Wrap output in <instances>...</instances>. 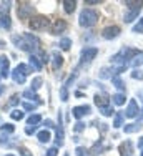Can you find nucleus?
Here are the masks:
<instances>
[{
    "instance_id": "36",
    "label": "nucleus",
    "mask_w": 143,
    "mask_h": 156,
    "mask_svg": "<svg viewBox=\"0 0 143 156\" xmlns=\"http://www.w3.org/2000/svg\"><path fill=\"white\" fill-rule=\"evenodd\" d=\"M24 96H25V98H33V100H37V101L40 103V98L35 95V91H33V90H27V91L24 93Z\"/></svg>"
},
{
    "instance_id": "24",
    "label": "nucleus",
    "mask_w": 143,
    "mask_h": 156,
    "mask_svg": "<svg viewBox=\"0 0 143 156\" xmlns=\"http://www.w3.org/2000/svg\"><path fill=\"white\" fill-rule=\"evenodd\" d=\"M112 83L115 85L116 88H118V90H123V88H125V81L122 80V78H120L118 75H115V76H112Z\"/></svg>"
},
{
    "instance_id": "33",
    "label": "nucleus",
    "mask_w": 143,
    "mask_h": 156,
    "mask_svg": "<svg viewBox=\"0 0 143 156\" xmlns=\"http://www.w3.org/2000/svg\"><path fill=\"white\" fill-rule=\"evenodd\" d=\"M0 129H2V133H13L15 131V126L12 123H3L0 126Z\"/></svg>"
},
{
    "instance_id": "35",
    "label": "nucleus",
    "mask_w": 143,
    "mask_h": 156,
    "mask_svg": "<svg viewBox=\"0 0 143 156\" xmlns=\"http://www.w3.org/2000/svg\"><path fill=\"white\" fill-rule=\"evenodd\" d=\"M131 78H135V80H143V72L140 68H135L133 72H131Z\"/></svg>"
},
{
    "instance_id": "43",
    "label": "nucleus",
    "mask_w": 143,
    "mask_h": 156,
    "mask_svg": "<svg viewBox=\"0 0 143 156\" xmlns=\"http://www.w3.org/2000/svg\"><path fill=\"white\" fill-rule=\"evenodd\" d=\"M18 100H20V98H18V95H12V98H10V101H9V105H17Z\"/></svg>"
},
{
    "instance_id": "23",
    "label": "nucleus",
    "mask_w": 143,
    "mask_h": 156,
    "mask_svg": "<svg viewBox=\"0 0 143 156\" xmlns=\"http://www.w3.org/2000/svg\"><path fill=\"white\" fill-rule=\"evenodd\" d=\"M40 121H42V116L35 113V115H30V116H28L27 123H28V126H35V125H38Z\"/></svg>"
},
{
    "instance_id": "26",
    "label": "nucleus",
    "mask_w": 143,
    "mask_h": 156,
    "mask_svg": "<svg viewBox=\"0 0 143 156\" xmlns=\"http://www.w3.org/2000/svg\"><path fill=\"white\" fill-rule=\"evenodd\" d=\"M10 25H12V22H10L9 15H2V17H0V27H2V28H7V30H9Z\"/></svg>"
},
{
    "instance_id": "54",
    "label": "nucleus",
    "mask_w": 143,
    "mask_h": 156,
    "mask_svg": "<svg viewBox=\"0 0 143 156\" xmlns=\"http://www.w3.org/2000/svg\"><path fill=\"white\" fill-rule=\"evenodd\" d=\"M140 22H141V23H143V18H141V20H140Z\"/></svg>"
},
{
    "instance_id": "39",
    "label": "nucleus",
    "mask_w": 143,
    "mask_h": 156,
    "mask_svg": "<svg viewBox=\"0 0 143 156\" xmlns=\"http://www.w3.org/2000/svg\"><path fill=\"white\" fill-rule=\"evenodd\" d=\"M133 32L135 33H143V23H141V22H138V23L133 27Z\"/></svg>"
},
{
    "instance_id": "42",
    "label": "nucleus",
    "mask_w": 143,
    "mask_h": 156,
    "mask_svg": "<svg viewBox=\"0 0 143 156\" xmlns=\"http://www.w3.org/2000/svg\"><path fill=\"white\" fill-rule=\"evenodd\" d=\"M57 153H58V148L55 146V148H50V150L47 151V156H57Z\"/></svg>"
},
{
    "instance_id": "1",
    "label": "nucleus",
    "mask_w": 143,
    "mask_h": 156,
    "mask_svg": "<svg viewBox=\"0 0 143 156\" xmlns=\"http://www.w3.org/2000/svg\"><path fill=\"white\" fill-rule=\"evenodd\" d=\"M78 22H80L82 27L88 28V27H93V25L98 22V13L95 12V10L92 9H83L80 13V18H78Z\"/></svg>"
},
{
    "instance_id": "49",
    "label": "nucleus",
    "mask_w": 143,
    "mask_h": 156,
    "mask_svg": "<svg viewBox=\"0 0 143 156\" xmlns=\"http://www.w3.org/2000/svg\"><path fill=\"white\" fill-rule=\"evenodd\" d=\"M48 62V55L47 53H42V63H47Z\"/></svg>"
},
{
    "instance_id": "10",
    "label": "nucleus",
    "mask_w": 143,
    "mask_h": 156,
    "mask_svg": "<svg viewBox=\"0 0 143 156\" xmlns=\"http://www.w3.org/2000/svg\"><path fill=\"white\" fill-rule=\"evenodd\" d=\"M67 30V22L65 20H55V23H53V27H52V33L53 35H58V33H63Z\"/></svg>"
},
{
    "instance_id": "17",
    "label": "nucleus",
    "mask_w": 143,
    "mask_h": 156,
    "mask_svg": "<svg viewBox=\"0 0 143 156\" xmlns=\"http://www.w3.org/2000/svg\"><path fill=\"white\" fill-rule=\"evenodd\" d=\"M63 9H65V12L67 13H72L75 10V7H77V2L75 0H63Z\"/></svg>"
},
{
    "instance_id": "32",
    "label": "nucleus",
    "mask_w": 143,
    "mask_h": 156,
    "mask_svg": "<svg viewBox=\"0 0 143 156\" xmlns=\"http://www.w3.org/2000/svg\"><path fill=\"white\" fill-rule=\"evenodd\" d=\"M42 83H43V80H42L40 76L33 78V80H32V90H33V91H37L40 87H42Z\"/></svg>"
},
{
    "instance_id": "41",
    "label": "nucleus",
    "mask_w": 143,
    "mask_h": 156,
    "mask_svg": "<svg viewBox=\"0 0 143 156\" xmlns=\"http://www.w3.org/2000/svg\"><path fill=\"white\" fill-rule=\"evenodd\" d=\"M77 154H78V156H88L86 150H85V148H82V146H78V148H77Z\"/></svg>"
},
{
    "instance_id": "13",
    "label": "nucleus",
    "mask_w": 143,
    "mask_h": 156,
    "mask_svg": "<svg viewBox=\"0 0 143 156\" xmlns=\"http://www.w3.org/2000/svg\"><path fill=\"white\" fill-rule=\"evenodd\" d=\"M120 153H122V156H131V154H133V150H131V141H125V143L120 144Z\"/></svg>"
},
{
    "instance_id": "19",
    "label": "nucleus",
    "mask_w": 143,
    "mask_h": 156,
    "mask_svg": "<svg viewBox=\"0 0 143 156\" xmlns=\"http://www.w3.org/2000/svg\"><path fill=\"white\" fill-rule=\"evenodd\" d=\"M55 143H57V148L63 144V128L62 125L58 123V128H57V136H55Z\"/></svg>"
},
{
    "instance_id": "6",
    "label": "nucleus",
    "mask_w": 143,
    "mask_h": 156,
    "mask_svg": "<svg viewBox=\"0 0 143 156\" xmlns=\"http://www.w3.org/2000/svg\"><path fill=\"white\" fill-rule=\"evenodd\" d=\"M90 111H92V108H90L88 105H82V106H75L73 110H72V115H73L77 120H80V118L86 116V115H90Z\"/></svg>"
},
{
    "instance_id": "14",
    "label": "nucleus",
    "mask_w": 143,
    "mask_h": 156,
    "mask_svg": "<svg viewBox=\"0 0 143 156\" xmlns=\"http://www.w3.org/2000/svg\"><path fill=\"white\" fill-rule=\"evenodd\" d=\"M140 10H141V9H135V10H128V12L125 13V17H123V18H125V22H127V23H130V22H133L135 18L138 17V13H140Z\"/></svg>"
},
{
    "instance_id": "21",
    "label": "nucleus",
    "mask_w": 143,
    "mask_h": 156,
    "mask_svg": "<svg viewBox=\"0 0 143 156\" xmlns=\"http://www.w3.org/2000/svg\"><path fill=\"white\" fill-rule=\"evenodd\" d=\"M123 126V113L116 111L115 113V121H113V128H122Z\"/></svg>"
},
{
    "instance_id": "50",
    "label": "nucleus",
    "mask_w": 143,
    "mask_h": 156,
    "mask_svg": "<svg viewBox=\"0 0 143 156\" xmlns=\"http://www.w3.org/2000/svg\"><path fill=\"white\" fill-rule=\"evenodd\" d=\"M138 148H140V150H143V136L138 140Z\"/></svg>"
},
{
    "instance_id": "4",
    "label": "nucleus",
    "mask_w": 143,
    "mask_h": 156,
    "mask_svg": "<svg viewBox=\"0 0 143 156\" xmlns=\"http://www.w3.org/2000/svg\"><path fill=\"white\" fill-rule=\"evenodd\" d=\"M98 55V48L95 47H90V48H83L82 50V65H85V63H90L93 60V58Z\"/></svg>"
},
{
    "instance_id": "38",
    "label": "nucleus",
    "mask_w": 143,
    "mask_h": 156,
    "mask_svg": "<svg viewBox=\"0 0 143 156\" xmlns=\"http://www.w3.org/2000/svg\"><path fill=\"white\" fill-rule=\"evenodd\" d=\"M35 108H37L35 103H28V101H25V103H24V110H27V111H33Z\"/></svg>"
},
{
    "instance_id": "22",
    "label": "nucleus",
    "mask_w": 143,
    "mask_h": 156,
    "mask_svg": "<svg viewBox=\"0 0 143 156\" xmlns=\"http://www.w3.org/2000/svg\"><path fill=\"white\" fill-rule=\"evenodd\" d=\"M131 65H133L135 68H137V66H140V65H143V51H138V53L131 58Z\"/></svg>"
},
{
    "instance_id": "52",
    "label": "nucleus",
    "mask_w": 143,
    "mask_h": 156,
    "mask_svg": "<svg viewBox=\"0 0 143 156\" xmlns=\"http://www.w3.org/2000/svg\"><path fill=\"white\" fill-rule=\"evenodd\" d=\"M5 156H15V154H5Z\"/></svg>"
},
{
    "instance_id": "55",
    "label": "nucleus",
    "mask_w": 143,
    "mask_h": 156,
    "mask_svg": "<svg viewBox=\"0 0 143 156\" xmlns=\"http://www.w3.org/2000/svg\"><path fill=\"white\" fill-rule=\"evenodd\" d=\"M65 156H68V154H65Z\"/></svg>"
},
{
    "instance_id": "31",
    "label": "nucleus",
    "mask_w": 143,
    "mask_h": 156,
    "mask_svg": "<svg viewBox=\"0 0 143 156\" xmlns=\"http://www.w3.org/2000/svg\"><path fill=\"white\" fill-rule=\"evenodd\" d=\"M115 73L113 68H101L100 70V76L101 78H112V75Z\"/></svg>"
},
{
    "instance_id": "25",
    "label": "nucleus",
    "mask_w": 143,
    "mask_h": 156,
    "mask_svg": "<svg viewBox=\"0 0 143 156\" xmlns=\"http://www.w3.org/2000/svg\"><path fill=\"white\" fill-rule=\"evenodd\" d=\"M37 136H38V141H40V143H48V141H50V131H47V129L40 131Z\"/></svg>"
},
{
    "instance_id": "40",
    "label": "nucleus",
    "mask_w": 143,
    "mask_h": 156,
    "mask_svg": "<svg viewBox=\"0 0 143 156\" xmlns=\"http://www.w3.org/2000/svg\"><path fill=\"white\" fill-rule=\"evenodd\" d=\"M83 129H85V125H83V123H82V121H78V123H77V125H75V131H77V133H80V131H83Z\"/></svg>"
},
{
    "instance_id": "51",
    "label": "nucleus",
    "mask_w": 143,
    "mask_h": 156,
    "mask_svg": "<svg viewBox=\"0 0 143 156\" xmlns=\"http://www.w3.org/2000/svg\"><path fill=\"white\" fill-rule=\"evenodd\" d=\"M3 90H5V87H2V85H0V95L3 93Z\"/></svg>"
},
{
    "instance_id": "12",
    "label": "nucleus",
    "mask_w": 143,
    "mask_h": 156,
    "mask_svg": "<svg viewBox=\"0 0 143 156\" xmlns=\"http://www.w3.org/2000/svg\"><path fill=\"white\" fill-rule=\"evenodd\" d=\"M28 63H30V66H32L33 70H35V72H40V70H42V60H40L38 57H35V55H32V57L28 58Z\"/></svg>"
},
{
    "instance_id": "7",
    "label": "nucleus",
    "mask_w": 143,
    "mask_h": 156,
    "mask_svg": "<svg viewBox=\"0 0 143 156\" xmlns=\"http://www.w3.org/2000/svg\"><path fill=\"white\" fill-rule=\"evenodd\" d=\"M32 12H33V7L32 5H22L17 9V15L18 18H22V20H27V18L32 17Z\"/></svg>"
},
{
    "instance_id": "3",
    "label": "nucleus",
    "mask_w": 143,
    "mask_h": 156,
    "mask_svg": "<svg viewBox=\"0 0 143 156\" xmlns=\"http://www.w3.org/2000/svg\"><path fill=\"white\" fill-rule=\"evenodd\" d=\"M28 25H30V28H32V30H35V32L43 30V28H47V25H48V18L43 17V15H37V17L30 18Z\"/></svg>"
},
{
    "instance_id": "53",
    "label": "nucleus",
    "mask_w": 143,
    "mask_h": 156,
    "mask_svg": "<svg viewBox=\"0 0 143 156\" xmlns=\"http://www.w3.org/2000/svg\"><path fill=\"white\" fill-rule=\"evenodd\" d=\"M140 156H143V150H141V154H140Z\"/></svg>"
},
{
    "instance_id": "46",
    "label": "nucleus",
    "mask_w": 143,
    "mask_h": 156,
    "mask_svg": "<svg viewBox=\"0 0 143 156\" xmlns=\"http://www.w3.org/2000/svg\"><path fill=\"white\" fill-rule=\"evenodd\" d=\"M100 0H85V5H98Z\"/></svg>"
},
{
    "instance_id": "9",
    "label": "nucleus",
    "mask_w": 143,
    "mask_h": 156,
    "mask_svg": "<svg viewBox=\"0 0 143 156\" xmlns=\"http://www.w3.org/2000/svg\"><path fill=\"white\" fill-rule=\"evenodd\" d=\"M0 63H2V70H0V78H7L10 75V60L3 55L0 58Z\"/></svg>"
},
{
    "instance_id": "44",
    "label": "nucleus",
    "mask_w": 143,
    "mask_h": 156,
    "mask_svg": "<svg viewBox=\"0 0 143 156\" xmlns=\"http://www.w3.org/2000/svg\"><path fill=\"white\" fill-rule=\"evenodd\" d=\"M18 151L22 153V156H33V154H30V151L27 150V148H24V146H22V148H18Z\"/></svg>"
},
{
    "instance_id": "30",
    "label": "nucleus",
    "mask_w": 143,
    "mask_h": 156,
    "mask_svg": "<svg viewBox=\"0 0 143 156\" xmlns=\"http://www.w3.org/2000/svg\"><path fill=\"white\" fill-rule=\"evenodd\" d=\"M70 47H72V40L67 38V37H63V38L60 40V48H62V50H70Z\"/></svg>"
},
{
    "instance_id": "11",
    "label": "nucleus",
    "mask_w": 143,
    "mask_h": 156,
    "mask_svg": "<svg viewBox=\"0 0 143 156\" xmlns=\"http://www.w3.org/2000/svg\"><path fill=\"white\" fill-rule=\"evenodd\" d=\"M13 43L15 45H17L18 48H20V50H25V51H32V48H30V45L27 42H25V38L24 37H13Z\"/></svg>"
},
{
    "instance_id": "5",
    "label": "nucleus",
    "mask_w": 143,
    "mask_h": 156,
    "mask_svg": "<svg viewBox=\"0 0 143 156\" xmlns=\"http://www.w3.org/2000/svg\"><path fill=\"white\" fill-rule=\"evenodd\" d=\"M122 33V30H120V27H116V25H113V27H107L103 32H101V37H103L105 40H112V38H116V37Z\"/></svg>"
},
{
    "instance_id": "45",
    "label": "nucleus",
    "mask_w": 143,
    "mask_h": 156,
    "mask_svg": "<svg viewBox=\"0 0 143 156\" xmlns=\"http://www.w3.org/2000/svg\"><path fill=\"white\" fill-rule=\"evenodd\" d=\"M35 129H37V126H27V128H25V133H27V135H33Z\"/></svg>"
},
{
    "instance_id": "28",
    "label": "nucleus",
    "mask_w": 143,
    "mask_h": 156,
    "mask_svg": "<svg viewBox=\"0 0 143 156\" xmlns=\"http://www.w3.org/2000/svg\"><path fill=\"white\" fill-rule=\"evenodd\" d=\"M100 113L103 115V116H112V115H115V110L112 105H107V106H103V108H100Z\"/></svg>"
},
{
    "instance_id": "15",
    "label": "nucleus",
    "mask_w": 143,
    "mask_h": 156,
    "mask_svg": "<svg viewBox=\"0 0 143 156\" xmlns=\"http://www.w3.org/2000/svg\"><path fill=\"white\" fill-rule=\"evenodd\" d=\"M52 58H53V68L58 70L60 66L63 65V57L58 53V51H53V53H52Z\"/></svg>"
},
{
    "instance_id": "2",
    "label": "nucleus",
    "mask_w": 143,
    "mask_h": 156,
    "mask_svg": "<svg viewBox=\"0 0 143 156\" xmlns=\"http://www.w3.org/2000/svg\"><path fill=\"white\" fill-rule=\"evenodd\" d=\"M28 73H30L28 66L25 65V63H18V66L12 72V78H13L15 83L24 85V83H25V80H27V75H28Z\"/></svg>"
},
{
    "instance_id": "47",
    "label": "nucleus",
    "mask_w": 143,
    "mask_h": 156,
    "mask_svg": "<svg viewBox=\"0 0 143 156\" xmlns=\"http://www.w3.org/2000/svg\"><path fill=\"white\" fill-rule=\"evenodd\" d=\"M43 125L47 126V128H52V126H53V121H52V120H45Z\"/></svg>"
},
{
    "instance_id": "34",
    "label": "nucleus",
    "mask_w": 143,
    "mask_h": 156,
    "mask_svg": "<svg viewBox=\"0 0 143 156\" xmlns=\"http://www.w3.org/2000/svg\"><path fill=\"white\" fill-rule=\"evenodd\" d=\"M101 150H103V148H101V140H98V143L93 144V148L90 150V153H92V154H98Z\"/></svg>"
},
{
    "instance_id": "8",
    "label": "nucleus",
    "mask_w": 143,
    "mask_h": 156,
    "mask_svg": "<svg viewBox=\"0 0 143 156\" xmlns=\"http://www.w3.org/2000/svg\"><path fill=\"white\" fill-rule=\"evenodd\" d=\"M138 113H140V106H138V103L135 101V100H130V103H128V108H127L125 115H127L128 118H135Z\"/></svg>"
},
{
    "instance_id": "18",
    "label": "nucleus",
    "mask_w": 143,
    "mask_h": 156,
    "mask_svg": "<svg viewBox=\"0 0 143 156\" xmlns=\"http://www.w3.org/2000/svg\"><path fill=\"white\" fill-rule=\"evenodd\" d=\"M125 5L128 7L130 10H135V9H141L143 7V0H127Z\"/></svg>"
},
{
    "instance_id": "48",
    "label": "nucleus",
    "mask_w": 143,
    "mask_h": 156,
    "mask_svg": "<svg viewBox=\"0 0 143 156\" xmlns=\"http://www.w3.org/2000/svg\"><path fill=\"white\" fill-rule=\"evenodd\" d=\"M0 143H7V135L3 136V133H0Z\"/></svg>"
},
{
    "instance_id": "29",
    "label": "nucleus",
    "mask_w": 143,
    "mask_h": 156,
    "mask_svg": "<svg viewBox=\"0 0 143 156\" xmlns=\"http://www.w3.org/2000/svg\"><path fill=\"white\" fill-rule=\"evenodd\" d=\"M123 129H125V133H137L138 129H140V123H131V125H125L123 126Z\"/></svg>"
},
{
    "instance_id": "37",
    "label": "nucleus",
    "mask_w": 143,
    "mask_h": 156,
    "mask_svg": "<svg viewBox=\"0 0 143 156\" xmlns=\"http://www.w3.org/2000/svg\"><path fill=\"white\" fill-rule=\"evenodd\" d=\"M60 96H62L63 101H67V100H68V91H67V88H65V87L60 88Z\"/></svg>"
},
{
    "instance_id": "27",
    "label": "nucleus",
    "mask_w": 143,
    "mask_h": 156,
    "mask_svg": "<svg viewBox=\"0 0 143 156\" xmlns=\"http://www.w3.org/2000/svg\"><path fill=\"white\" fill-rule=\"evenodd\" d=\"M24 111L22 110H12V113H10V118L12 120H15V121H20V120H24Z\"/></svg>"
},
{
    "instance_id": "20",
    "label": "nucleus",
    "mask_w": 143,
    "mask_h": 156,
    "mask_svg": "<svg viewBox=\"0 0 143 156\" xmlns=\"http://www.w3.org/2000/svg\"><path fill=\"white\" fill-rule=\"evenodd\" d=\"M125 100H127L125 93H115L113 96H112V101H113L115 105H123V103H125Z\"/></svg>"
},
{
    "instance_id": "16",
    "label": "nucleus",
    "mask_w": 143,
    "mask_h": 156,
    "mask_svg": "<svg viewBox=\"0 0 143 156\" xmlns=\"http://www.w3.org/2000/svg\"><path fill=\"white\" fill-rule=\"evenodd\" d=\"M95 105H97V106H100V108H103V106L110 105V103H108V96H107V95H103V96L95 95Z\"/></svg>"
}]
</instances>
